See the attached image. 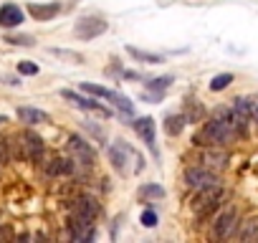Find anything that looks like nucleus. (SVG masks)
<instances>
[{
	"label": "nucleus",
	"mask_w": 258,
	"mask_h": 243,
	"mask_svg": "<svg viewBox=\"0 0 258 243\" xmlns=\"http://www.w3.org/2000/svg\"><path fill=\"white\" fill-rule=\"evenodd\" d=\"M3 41L11 43V46H23V48H33L36 46V38L28 36V33H8Z\"/></svg>",
	"instance_id": "nucleus-22"
},
{
	"label": "nucleus",
	"mask_w": 258,
	"mask_h": 243,
	"mask_svg": "<svg viewBox=\"0 0 258 243\" xmlns=\"http://www.w3.org/2000/svg\"><path fill=\"white\" fill-rule=\"evenodd\" d=\"M0 167H3V165H0Z\"/></svg>",
	"instance_id": "nucleus-35"
},
{
	"label": "nucleus",
	"mask_w": 258,
	"mask_h": 243,
	"mask_svg": "<svg viewBox=\"0 0 258 243\" xmlns=\"http://www.w3.org/2000/svg\"><path fill=\"white\" fill-rule=\"evenodd\" d=\"M66 150H69V155L76 160L79 167H84V170H91V167H94V162H96V150H94L81 135H69Z\"/></svg>",
	"instance_id": "nucleus-4"
},
{
	"label": "nucleus",
	"mask_w": 258,
	"mask_h": 243,
	"mask_svg": "<svg viewBox=\"0 0 258 243\" xmlns=\"http://www.w3.org/2000/svg\"><path fill=\"white\" fill-rule=\"evenodd\" d=\"M81 91L84 94H91V96H96V99H104V101H111L114 96H116V91L114 89H106V86H99V84H81Z\"/></svg>",
	"instance_id": "nucleus-20"
},
{
	"label": "nucleus",
	"mask_w": 258,
	"mask_h": 243,
	"mask_svg": "<svg viewBox=\"0 0 258 243\" xmlns=\"http://www.w3.org/2000/svg\"><path fill=\"white\" fill-rule=\"evenodd\" d=\"M238 140L240 137H238L233 122H230V106H218L213 111V116L192 137V145L195 147H228Z\"/></svg>",
	"instance_id": "nucleus-1"
},
{
	"label": "nucleus",
	"mask_w": 258,
	"mask_h": 243,
	"mask_svg": "<svg viewBox=\"0 0 258 243\" xmlns=\"http://www.w3.org/2000/svg\"><path fill=\"white\" fill-rule=\"evenodd\" d=\"M240 223V215H238V208L235 205H228V208H220L210 223V240H228L235 235V228Z\"/></svg>",
	"instance_id": "nucleus-2"
},
{
	"label": "nucleus",
	"mask_w": 258,
	"mask_h": 243,
	"mask_svg": "<svg viewBox=\"0 0 258 243\" xmlns=\"http://www.w3.org/2000/svg\"><path fill=\"white\" fill-rule=\"evenodd\" d=\"M235 238L243 240V243H250V240H258V215H250L245 220L238 223L235 228Z\"/></svg>",
	"instance_id": "nucleus-16"
},
{
	"label": "nucleus",
	"mask_w": 258,
	"mask_h": 243,
	"mask_svg": "<svg viewBox=\"0 0 258 243\" xmlns=\"http://www.w3.org/2000/svg\"><path fill=\"white\" fill-rule=\"evenodd\" d=\"M6 122H8V116H6V114H0V125H6Z\"/></svg>",
	"instance_id": "nucleus-34"
},
{
	"label": "nucleus",
	"mask_w": 258,
	"mask_h": 243,
	"mask_svg": "<svg viewBox=\"0 0 258 243\" xmlns=\"http://www.w3.org/2000/svg\"><path fill=\"white\" fill-rule=\"evenodd\" d=\"M84 127H86V130H89V132H91V135H94V137H96L99 142L104 140V130H99V127H94V125H91V122H84Z\"/></svg>",
	"instance_id": "nucleus-32"
},
{
	"label": "nucleus",
	"mask_w": 258,
	"mask_h": 243,
	"mask_svg": "<svg viewBox=\"0 0 258 243\" xmlns=\"http://www.w3.org/2000/svg\"><path fill=\"white\" fill-rule=\"evenodd\" d=\"M182 180L185 185L195 193V190H203V188H210V185H220V177L218 172L203 167V165H187L185 172H182Z\"/></svg>",
	"instance_id": "nucleus-5"
},
{
	"label": "nucleus",
	"mask_w": 258,
	"mask_h": 243,
	"mask_svg": "<svg viewBox=\"0 0 258 243\" xmlns=\"http://www.w3.org/2000/svg\"><path fill=\"white\" fill-rule=\"evenodd\" d=\"M230 106H233L238 114H243V116L250 119V114H253V96H235Z\"/></svg>",
	"instance_id": "nucleus-23"
},
{
	"label": "nucleus",
	"mask_w": 258,
	"mask_h": 243,
	"mask_svg": "<svg viewBox=\"0 0 258 243\" xmlns=\"http://www.w3.org/2000/svg\"><path fill=\"white\" fill-rule=\"evenodd\" d=\"M172 81H175V76H157V79L145 81V89L147 91H155V94H165L172 86Z\"/></svg>",
	"instance_id": "nucleus-21"
},
{
	"label": "nucleus",
	"mask_w": 258,
	"mask_h": 243,
	"mask_svg": "<svg viewBox=\"0 0 258 243\" xmlns=\"http://www.w3.org/2000/svg\"><path fill=\"white\" fill-rule=\"evenodd\" d=\"M18 74H21V76H36V74H38V64H33V61H21V64H18Z\"/></svg>",
	"instance_id": "nucleus-29"
},
{
	"label": "nucleus",
	"mask_w": 258,
	"mask_h": 243,
	"mask_svg": "<svg viewBox=\"0 0 258 243\" xmlns=\"http://www.w3.org/2000/svg\"><path fill=\"white\" fill-rule=\"evenodd\" d=\"M43 172L48 177H74L79 172V165L74 157H51L48 162H43Z\"/></svg>",
	"instance_id": "nucleus-10"
},
{
	"label": "nucleus",
	"mask_w": 258,
	"mask_h": 243,
	"mask_svg": "<svg viewBox=\"0 0 258 243\" xmlns=\"http://www.w3.org/2000/svg\"><path fill=\"white\" fill-rule=\"evenodd\" d=\"M135 155H137V152L129 147L126 142H116V145L109 147V162H111V167H114L116 172H121V175L129 172V157H135Z\"/></svg>",
	"instance_id": "nucleus-12"
},
{
	"label": "nucleus",
	"mask_w": 258,
	"mask_h": 243,
	"mask_svg": "<svg viewBox=\"0 0 258 243\" xmlns=\"http://www.w3.org/2000/svg\"><path fill=\"white\" fill-rule=\"evenodd\" d=\"M182 114L187 116V122H200L203 114H205V109H203L195 99H190V101H187V111H182Z\"/></svg>",
	"instance_id": "nucleus-27"
},
{
	"label": "nucleus",
	"mask_w": 258,
	"mask_h": 243,
	"mask_svg": "<svg viewBox=\"0 0 258 243\" xmlns=\"http://www.w3.org/2000/svg\"><path fill=\"white\" fill-rule=\"evenodd\" d=\"M137 195H140V200H145V203L162 200V198H165V188H162V185H157V183H145V185H140Z\"/></svg>",
	"instance_id": "nucleus-19"
},
{
	"label": "nucleus",
	"mask_w": 258,
	"mask_h": 243,
	"mask_svg": "<svg viewBox=\"0 0 258 243\" xmlns=\"http://www.w3.org/2000/svg\"><path fill=\"white\" fill-rule=\"evenodd\" d=\"M106 28H109V23H106L104 16H81V18L74 23V33H76V38H81V41H94V38H99L101 33H106Z\"/></svg>",
	"instance_id": "nucleus-6"
},
{
	"label": "nucleus",
	"mask_w": 258,
	"mask_h": 243,
	"mask_svg": "<svg viewBox=\"0 0 258 243\" xmlns=\"http://www.w3.org/2000/svg\"><path fill=\"white\" fill-rule=\"evenodd\" d=\"M185 125H187V116H185V114H167L165 122H162V127H165V132H167L170 137L182 135Z\"/></svg>",
	"instance_id": "nucleus-17"
},
{
	"label": "nucleus",
	"mask_w": 258,
	"mask_h": 243,
	"mask_svg": "<svg viewBox=\"0 0 258 243\" xmlns=\"http://www.w3.org/2000/svg\"><path fill=\"white\" fill-rule=\"evenodd\" d=\"M8 150H11V160H13V162L26 160V150H23V142H21L18 135H16V137H8Z\"/></svg>",
	"instance_id": "nucleus-24"
},
{
	"label": "nucleus",
	"mask_w": 258,
	"mask_h": 243,
	"mask_svg": "<svg viewBox=\"0 0 258 243\" xmlns=\"http://www.w3.org/2000/svg\"><path fill=\"white\" fill-rule=\"evenodd\" d=\"M126 53L132 56L135 61H142V64H162L165 56L162 53H155V51H145V48H137V46H126Z\"/></svg>",
	"instance_id": "nucleus-18"
},
{
	"label": "nucleus",
	"mask_w": 258,
	"mask_h": 243,
	"mask_svg": "<svg viewBox=\"0 0 258 243\" xmlns=\"http://www.w3.org/2000/svg\"><path fill=\"white\" fill-rule=\"evenodd\" d=\"M51 53H53V56H58V58H66L69 64H81V61H84V56H81V53L69 51V48H51Z\"/></svg>",
	"instance_id": "nucleus-28"
},
{
	"label": "nucleus",
	"mask_w": 258,
	"mask_h": 243,
	"mask_svg": "<svg viewBox=\"0 0 258 243\" xmlns=\"http://www.w3.org/2000/svg\"><path fill=\"white\" fill-rule=\"evenodd\" d=\"M101 215V205L96 198L91 195H81L76 200L69 203V218L71 220H84V223H96V218Z\"/></svg>",
	"instance_id": "nucleus-3"
},
{
	"label": "nucleus",
	"mask_w": 258,
	"mask_h": 243,
	"mask_svg": "<svg viewBox=\"0 0 258 243\" xmlns=\"http://www.w3.org/2000/svg\"><path fill=\"white\" fill-rule=\"evenodd\" d=\"M61 99H66V101H71L76 109H84V111H96V114H101V116H111V109L109 106H104V101H99L96 96H84V94H76V91H71V89H61Z\"/></svg>",
	"instance_id": "nucleus-7"
},
{
	"label": "nucleus",
	"mask_w": 258,
	"mask_h": 243,
	"mask_svg": "<svg viewBox=\"0 0 258 243\" xmlns=\"http://www.w3.org/2000/svg\"><path fill=\"white\" fill-rule=\"evenodd\" d=\"M200 152H198V157H195V162L198 165H203V167H208V170H213V172H220V170H225L228 167V152L223 150V147H198Z\"/></svg>",
	"instance_id": "nucleus-9"
},
{
	"label": "nucleus",
	"mask_w": 258,
	"mask_h": 243,
	"mask_svg": "<svg viewBox=\"0 0 258 243\" xmlns=\"http://www.w3.org/2000/svg\"><path fill=\"white\" fill-rule=\"evenodd\" d=\"M233 74H218V76H213V81H210V91H223V89H228L230 84H233Z\"/></svg>",
	"instance_id": "nucleus-26"
},
{
	"label": "nucleus",
	"mask_w": 258,
	"mask_h": 243,
	"mask_svg": "<svg viewBox=\"0 0 258 243\" xmlns=\"http://www.w3.org/2000/svg\"><path fill=\"white\" fill-rule=\"evenodd\" d=\"M18 119L23 122V125L28 127H36V125H46V122H51V114L43 111V109H36V106H18Z\"/></svg>",
	"instance_id": "nucleus-15"
},
{
	"label": "nucleus",
	"mask_w": 258,
	"mask_h": 243,
	"mask_svg": "<svg viewBox=\"0 0 258 243\" xmlns=\"http://www.w3.org/2000/svg\"><path fill=\"white\" fill-rule=\"evenodd\" d=\"M253 122H258V96H253V114H250Z\"/></svg>",
	"instance_id": "nucleus-33"
},
{
	"label": "nucleus",
	"mask_w": 258,
	"mask_h": 243,
	"mask_svg": "<svg viewBox=\"0 0 258 243\" xmlns=\"http://www.w3.org/2000/svg\"><path fill=\"white\" fill-rule=\"evenodd\" d=\"M111 104L119 109V114H124V116H135V104L129 101L124 94H116V96L111 99Z\"/></svg>",
	"instance_id": "nucleus-25"
},
{
	"label": "nucleus",
	"mask_w": 258,
	"mask_h": 243,
	"mask_svg": "<svg viewBox=\"0 0 258 243\" xmlns=\"http://www.w3.org/2000/svg\"><path fill=\"white\" fill-rule=\"evenodd\" d=\"M61 11H63V6L58 3V0H53V3H28V6H26V13H28L33 21H38V23L53 21Z\"/></svg>",
	"instance_id": "nucleus-13"
},
{
	"label": "nucleus",
	"mask_w": 258,
	"mask_h": 243,
	"mask_svg": "<svg viewBox=\"0 0 258 243\" xmlns=\"http://www.w3.org/2000/svg\"><path fill=\"white\" fill-rule=\"evenodd\" d=\"M140 220H142L145 228H155V225H157V213H155V210H145Z\"/></svg>",
	"instance_id": "nucleus-31"
},
{
	"label": "nucleus",
	"mask_w": 258,
	"mask_h": 243,
	"mask_svg": "<svg viewBox=\"0 0 258 243\" xmlns=\"http://www.w3.org/2000/svg\"><path fill=\"white\" fill-rule=\"evenodd\" d=\"M26 21V11L16 3H6V6H0V28H18L21 23Z\"/></svg>",
	"instance_id": "nucleus-14"
},
{
	"label": "nucleus",
	"mask_w": 258,
	"mask_h": 243,
	"mask_svg": "<svg viewBox=\"0 0 258 243\" xmlns=\"http://www.w3.org/2000/svg\"><path fill=\"white\" fill-rule=\"evenodd\" d=\"M135 132L150 147V152L157 155V122L152 116H140V119H135Z\"/></svg>",
	"instance_id": "nucleus-11"
},
{
	"label": "nucleus",
	"mask_w": 258,
	"mask_h": 243,
	"mask_svg": "<svg viewBox=\"0 0 258 243\" xmlns=\"http://www.w3.org/2000/svg\"><path fill=\"white\" fill-rule=\"evenodd\" d=\"M21 142H23V150H26V162H33V165H41L43 157H46V145H43V137L33 130H23L21 135Z\"/></svg>",
	"instance_id": "nucleus-8"
},
{
	"label": "nucleus",
	"mask_w": 258,
	"mask_h": 243,
	"mask_svg": "<svg viewBox=\"0 0 258 243\" xmlns=\"http://www.w3.org/2000/svg\"><path fill=\"white\" fill-rule=\"evenodd\" d=\"M11 160V150H8V137H0V165H8Z\"/></svg>",
	"instance_id": "nucleus-30"
}]
</instances>
